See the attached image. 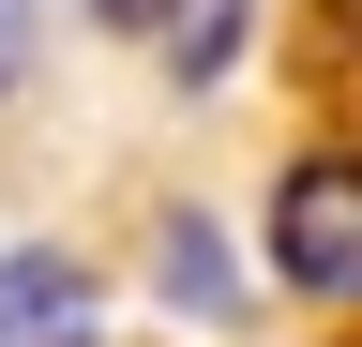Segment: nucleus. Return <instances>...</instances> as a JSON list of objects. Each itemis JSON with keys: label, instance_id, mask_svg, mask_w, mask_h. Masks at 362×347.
<instances>
[{"label": "nucleus", "instance_id": "obj_1", "mask_svg": "<svg viewBox=\"0 0 362 347\" xmlns=\"http://www.w3.org/2000/svg\"><path fill=\"white\" fill-rule=\"evenodd\" d=\"M272 287L362 302V151H302L272 182Z\"/></svg>", "mask_w": 362, "mask_h": 347}, {"label": "nucleus", "instance_id": "obj_2", "mask_svg": "<svg viewBox=\"0 0 362 347\" xmlns=\"http://www.w3.org/2000/svg\"><path fill=\"white\" fill-rule=\"evenodd\" d=\"M0 347H106V302L76 257H45V242L0 257Z\"/></svg>", "mask_w": 362, "mask_h": 347}, {"label": "nucleus", "instance_id": "obj_3", "mask_svg": "<svg viewBox=\"0 0 362 347\" xmlns=\"http://www.w3.org/2000/svg\"><path fill=\"white\" fill-rule=\"evenodd\" d=\"M166 302H197V317H226V257H211V227H166Z\"/></svg>", "mask_w": 362, "mask_h": 347}, {"label": "nucleus", "instance_id": "obj_4", "mask_svg": "<svg viewBox=\"0 0 362 347\" xmlns=\"http://www.w3.org/2000/svg\"><path fill=\"white\" fill-rule=\"evenodd\" d=\"M30 30H45L30 0H0V106H16V76H30Z\"/></svg>", "mask_w": 362, "mask_h": 347}, {"label": "nucleus", "instance_id": "obj_5", "mask_svg": "<svg viewBox=\"0 0 362 347\" xmlns=\"http://www.w3.org/2000/svg\"><path fill=\"white\" fill-rule=\"evenodd\" d=\"M76 16H106V30H181V0H76Z\"/></svg>", "mask_w": 362, "mask_h": 347}, {"label": "nucleus", "instance_id": "obj_6", "mask_svg": "<svg viewBox=\"0 0 362 347\" xmlns=\"http://www.w3.org/2000/svg\"><path fill=\"white\" fill-rule=\"evenodd\" d=\"M347 16H362V0H347Z\"/></svg>", "mask_w": 362, "mask_h": 347}]
</instances>
